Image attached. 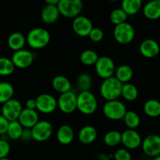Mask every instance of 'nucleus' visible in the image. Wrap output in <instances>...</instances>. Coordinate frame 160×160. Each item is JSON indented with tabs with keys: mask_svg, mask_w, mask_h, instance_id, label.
<instances>
[{
	"mask_svg": "<svg viewBox=\"0 0 160 160\" xmlns=\"http://www.w3.org/2000/svg\"><path fill=\"white\" fill-rule=\"evenodd\" d=\"M26 42L32 48L40 49L48 45L50 42V34L45 28H34L28 33Z\"/></svg>",
	"mask_w": 160,
	"mask_h": 160,
	"instance_id": "1",
	"label": "nucleus"
},
{
	"mask_svg": "<svg viewBox=\"0 0 160 160\" xmlns=\"http://www.w3.org/2000/svg\"><path fill=\"white\" fill-rule=\"evenodd\" d=\"M123 84L118 81L115 77L104 79L100 86L101 95L107 101L116 100L121 96Z\"/></svg>",
	"mask_w": 160,
	"mask_h": 160,
	"instance_id": "2",
	"label": "nucleus"
},
{
	"mask_svg": "<svg viewBox=\"0 0 160 160\" xmlns=\"http://www.w3.org/2000/svg\"><path fill=\"white\" fill-rule=\"evenodd\" d=\"M98 100L90 91L80 92L77 95V109L84 115H92L96 111Z\"/></svg>",
	"mask_w": 160,
	"mask_h": 160,
	"instance_id": "3",
	"label": "nucleus"
},
{
	"mask_svg": "<svg viewBox=\"0 0 160 160\" xmlns=\"http://www.w3.org/2000/svg\"><path fill=\"white\" fill-rule=\"evenodd\" d=\"M103 113L108 119L112 120H123L127 112V108L123 102L120 100L106 101L103 106Z\"/></svg>",
	"mask_w": 160,
	"mask_h": 160,
	"instance_id": "4",
	"label": "nucleus"
},
{
	"mask_svg": "<svg viewBox=\"0 0 160 160\" xmlns=\"http://www.w3.org/2000/svg\"><path fill=\"white\" fill-rule=\"evenodd\" d=\"M135 31L132 25L128 22L116 25L113 30V37L118 43L122 45L129 44L134 40Z\"/></svg>",
	"mask_w": 160,
	"mask_h": 160,
	"instance_id": "5",
	"label": "nucleus"
},
{
	"mask_svg": "<svg viewBox=\"0 0 160 160\" xmlns=\"http://www.w3.org/2000/svg\"><path fill=\"white\" fill-rule=\"evenodd\" d=\"M59 13L68 18L78 17L83 9V2L81 0H59L57 5Z\"/></svg>",
	"mask_w": 160,
	"mask_h": 160,
	"instance_id": "6",
	"label": "nucleus"
},
{
	"mask_svg": "<svg viewBox=\"0 0 160 160\" xmlns=\"http://www.w3.org/2000/svg\"><path fill=\"white\" fill-rule=\"evenodd\" d=\"M95 67L97 74L103 79L113 77L115 73V63L109 56H99Z\"/></svg>",
	"mask_w": 160,
	"mask_h": 160,
	"instance_id": "7",
	"label": "nucleus"
},
{
	"mask_svg": "<svg viewBox=\"0 0 160 160\" xmlns=\"http://www.w3.org/2000/svg\"><path fill=\"white\" fill-rule=\"evenodd\" d=\"M32 139L37 142H45L52 134L53 128L51 123L46 120L38 121L31 129Z\"/></svg>",
	"mask_w": 160,
	"mask_h": 160,
	"instance_id": "8",
	"label": "nucleus"
},
{
	"mask_svg": "<svg viewBox=\"0 0 160 160\" xmlns=\"http://www.w3.org/2000/svg\"><path fill=\"white\" fill-rule=\"evenodd\" d=\"M23 107L19 100L12 98L1 106V113L9 122L15 121L18 120V117L21 112Z\"/></svg>",
	"mask_w": 160,
	"mask_h": 160,
	"instance_id": "9",
	"label": "nucleus"
},
{
	"mask_svg": "<svg viewBox=\"0 0 160 160\" xmlns=\"http://www.w3.org/2000/svg\"><path fill=\"white\" fill-rule=\"evenodd\" d=\"M35 100L36 109L44 114L51 113L57 108V99L50 94H41L35 98Z\"/></svg>",
	"mask_w": 160,
	"mask_h": 160,
	"instance_id": "10",
	"label": "nucleus"
},
{
	"mask_svg": "<svg viewBox=\"0 0 160 160\" xmlns=\"http://www.w3.org/2000/svg\"><path fill=\"white\" fill-rule=\"evenodd\" d=\"M57 107L64 113L73 112L77 109V95L71 91L60 94L57 99Z\"/></svg>",
	"mask_w": 160,
	"mask_h": 160,
	"instance_id": "11",
	"label": "nucleus"
},
{
	"mask_svg": "<svg viewBox=\"0 0 160 160\" xmlns=\"http://www.w3.org/2000/svg\"><path fill=\"white\" fill-rule=\"evenodd\" d=\"M142 150L148 156L156 157L160 155V136L150 134L142 142Z\"/></svg>",
	"mask_w": 160,
	"mask_h": 160,
	"instance_id": "12",
	"label": "nucleus"
},
{
	"mask_svg": "<svg viewBox=\"0 0 160 160\" xmlns=\"http://www.w3.org/2000/svg\"><path fill=\"white\" fill-rule=\"evenodd\" d=\"M11 60L15 67L21 69L28 68L34 62V55L29 50L23 48L14 52Z\"/></svg>",
	"mask_w": 160,
	"mask_h": 160,
	"instance_id": "13",
	"label": "nucleus"
},
{
	"mask_svg": "<svg viewBox=\"0 0 160 160\" xmlns=\"http://www.w3.org/2000/svg\"><path fill=\"white\" fill-rule=\"evenodd\" d=\"M72 27H73V31L78 35L86 37V36H88L93 28V23L88 17L79 15L78 17L73 18Z\"/></svg>",
	"mask_w": 160,
	"mask_h": 160,
	"instance_id": "14",
	"label": "nucleus"
},
{
	"mask_svg": "<svg viewBox=\"0 0 160 160\" xmlns=\"http://www.w3.org/2000/svg\"><path fill=\"white\" fill-rule=\"evenodd\" d=\"M142 139L135 130L128 129L121 133V143L128 149H136L142 145Z\"/></svg>",
	"mask_w": 160,
	"mask_h": 160,
	"instance_id": "15",
	"label": "nucleus"
},
{
	"mask_svg": "<svg viewBox=\"0 0 160 160\" xmlns=\"http://www.w3.org/2000/svg\"><path fill=\"white\" fill-rule=\"evenodd\" d=\"M17 120L23 128L31 129L39 121V116L37 111L34 109L24 108L22 109Z\"/></svg>",
	"mask_w": 160,
	"mask_h": 160,
	"instance_id": "16",
	"label": "nucleus"
},
{
	"mask_svg": "<svg viewBox=\"0 0 160 160\" xmlns=\"http://www.w3.org/2000/svg\"><path fill=\"white\" fill-rule=\"evenodd\" d=\"M140 52L143 56L152 59L159 53L160 47L159 43L153 39H145L140 45Z\"/></svg>",
	"mask_w": 160,
	"mask_h": 160,
	"instance_id": "17",
	"label": "nucleus"
},
{
	"mask_svg": "<svg viewBox=\"0 0 160 160\" xmlns=\"http://www.w3.org/2000/svg\"><path fill=\"white\" fill-rule=\"evenodd\" d=\"M98 136L97 130L92 125L83 127L78 134V139L84 145H89L95 141Z\"/></svg>",
	"mask_w": 160,
	"mask_h": 160,
	"instance_id": "18",
	"label": "nucleus"
},
{
	"mask_svg": "<svg viewBox=\"0 0 160 160\" xmlns=\"http://www.w3.org/2000/svg\"><path fill=\"white\" fill-rule=\"evenodd\" d=\"M59 11L57 6L45 4L41 11V18L45 23H53L59 19Z\"/></svg>",
	"mask_w": 160,
	"mask_h": 160,
	"instance_id": "19",
	"label": "nucleus"
},
{
	"mask_svg": "<svg viewBox=\"0 0 160 160\" xmlns=\"http://www.w3.org/2000/svg\"><path fill=\"white\" fill-rule=\"evenodd\" d=\"M56 138L58 142L63 145H69L71 143L74 138V132L70 126L67 124L62 125L59 127L56 132Z\"/></svg>",
	"mask_w": 160,
	"mask_h": 160,
	"instance_id": "20",
	"label": "nucleus"
},
{
	"mask_svg": "<svg viewBox=\"0 0 160 160\" xmlns=\"http://www.w3.org/2000/svg\"><path fill=\"white\" fill-rule=\"evenodd\" d=\"M26 42V37L22 33L16 31L9 36L7 40L8 46L14 52L23 49Z\"/></svg>",
	"mask_w": 160,
	"mask_h": 160,
	"instance_id": "21",
	"label": "nucleus"
},
{
	"mask_svg": "<svg viewBox=\"0 0 160 160\" xmlns=\"http://www.w3.org/2000/svg\"><path fill=\"white\" fill-rule=\"evenodd\" d=\"M143 13L149 20L160 18V0H154L146 3L143 7Z\"/></svg>",
	"mask_w": 160,
	"mask_h": 160,
	"instance_id": "22",
	"label": "nucleus"
},
{
	"mask_svg": "<svg viewBox=\"0 0 160 160\" xmlns=\"http://www.w3.org/2000/svg\"><path fill=\"white\" fill-rule=\"evenodd\" d=\"M52 85L54 90L60 94L70 92L71 89V83L67 77L63 75H57L52 81Z\"/></svg>",
	"mask_w": 160,
	"mask_h": 160,
	"instance_id": "23",
	"label": "nucleus"
},
{
	"mask_svg": "<svg viewBox=\"0 0 160 160\" xmlns=\"http://www.w3.org/2000/svg\"><path fill=\"white\" fill-rule=\"evenodd\" d=\"M133 75L134 72L132 68L127 64L119 66L115 70V78L123 84L129 83V81L132 79Z\"/></svg>",
	"mask_w": 160,
	"mask_h": 160,
	"instance_id": "24",
	"label": "nucleus"
},
{
	"mask_svg": "<svg viewBox=\"0 0 160 160\" xmlns=\"http://www.w3.org/2000/svg\"><path fill=\"white\" fill-rule=\"evenodd\" d=\"M142 7L141 0H123L121 2V9L128 16L135 15Z\"/></svg>",
	"mask_w": 160,
	"mask_h": 160,
	"instance_id": "25",
	"label": "nucleus"
},
{
	"mask_svg": "<svg viewBox=\"0 0 160 160\" xmlns=\"http://www.w3.org/2000/svg\"><path fill=\"white\" fill-rule=\"evenodd\" d=\"M14 94L13 86L9 82H0V104H4L9 100L12 99Z\"/></svg>",
	"mask_w": 160,
	"mask_h": 160,
	"instance_id": "26",
	"label": "nucleus"
},
{
	"mask_svg": "<svg viewBox=\"0 0 160 160\" xmlns=\"http://www.w3.org/2000/svg\"><path fill=\"white\" fill-rule=\"evenodd\" d=\"M145 113L150 117H157L160 116V102L156 99H149L144 104Z\"/></svg>",
	"mask_w": 160,
	"mask_h": 160,
	"instance_id": "27",
	"label": "nucleus"
},
{
	"mask_svg": "<svg viewBox=\"0 0 160 160\" xmlns=\"http://www.w3.org/2000/svg\"><path fill=\"white\" fill-rule=\"evenodd\" d=\"M121 96H123V98L127 101H134L138 96V91L137 87L131 83L123 84L122 86Z\"/></svg>",
	"mask_w": 160,
	"mask_h": 160,
	"instance_id": "28",
	"label": "nucleus"
},
{
	"mask_svg": "<svg viewBox=\"0 0 160 160\" xmlns=\"http://www.w3.org/2000/svg\"><path fill=\"white\" fill-rule=\"evenodd\" d=\"M77 87L81 92L90 91L92 85V78L88 73H80L77 78Z\"/></svg>",
	"mask_w": 160,
	"mask_h": 160,
	"instance_id": "29",
	"label": "nucleus"
},
{
	"mask_svg": "<svg viewBox=\"0 0 160 160\" xmlns=\"http://www.w3.org/2000/svg\"><path fill=\"white\" fill-rule=\"evenodd\" d=\"M123 120L128 129L134 130L140 125L141 123V119L138 114L132 110L127 111Z\"/></svg>",
	"mask_w": 160,
	"mask_h": 160,
	"instance_id": "30",
	"label": "nucleus"
},
{
	"mask_svg": "<svg viewBox=\"0 0 160 160\" xmlns=\"http://www.w3.org/2000/svg\"><path fill=\"white\" fill-rule=\"evenodd\" d=\"M23 131V128L21 124L19 123L18 120H15V121L9 122L6 134L12 140H18L20 139Z\"/></svg>",
	"mask_w": 160,
	"mask_h": 160,
	"instance_id": "31",
	"label": "nucleus"
},
{
	"mask_svg": "<svg viewBox=\"0 0 160 160\" xmlns=\"http://www.w3.org/2000/svg\"><path fill=\"white\" fill-rule=\"evenodd\" d=\"M98 57L99 56L96 52L92 49H87L81 52L80 59L84 65L92 66L96 63Z\"/></svg>",
	"mask_w": 160,
	"mask_h": 160,
	"instance_id": "32",
	"label": "nucleus"
},
{
	"mask_svg": "<svg viewBox=\"0 0 160 160\" xmlns=\"http://www.w3.org/2000/svg\"><path fill=\"white\" fill-rule=\"evenodd\" d=\"M103 140L107 146H117L121 142V133L118 131H108L105 134Z\"/></svg>",
	"mask_w": 160,
	"mask_h": 160,
	"instance_id": "33",
	"label": "nucleus"
},
{
	"mask_svg": "<svg viewBox=\"0 0 160 160\" xmlns=\"http://www.w3.org/2000/svg\"><path fill=\"white\" fill-rule=\"evenodd\" d=\"M15 66L12 63L11 59L2 56L0 57V75L9 76L13 73Z\"/></svg>",
	"mask_w": 160,
	"mask_h": 160,
	"instance_id": "34",
	"label": "nucleus"
},
{
	"mask_svg": "<svg viewBox=\"0 0 160 160\" xmlns=\"http://www.w3.org/2000/svg\"><path fill=\"white\" fill-rule=\"evenodd\" d=\"M128 17V16L127 15L126 12L121 8H117V9H113L111 12L110 16H109V20L113 24L118 25L127 22Z\"/></svg>",
	"mask_w": 160,
	"mask_h": 160,
	"instance_id": "35",
	"label": "nucleus"
},
{
	"mask_svg": "<svg viewBox=\"0 0 160 160\" xmlns=\"http://www.w3.org/2000/svg\"><path fill=\"white\" fill-rule=\"evenodd\" d=\"M115 160H131V154L127 148H119L114 152Z\"/></svg>",
	"mask_w": 160,
	"mask_h": 160,
	"instance_id": "36",
	"label": "nucleus"
},
{
	"mask_svg": "<svg viewBox=\"0 0 160 160\" xmlns=\"http://www.w3.org/2000/svg\"><path fill=\"white\" fill-rule=\"evenodd\" d=\"M88 37L92 42H98L102 40L103 37H104V32L101 28H93L91 31L90 34H88Z\"/></svg>",
	"mask_w": 160,
	"mask_h": 160,
	"instance_id": "37",
	"label": "nucleus"
},
{
	"mask_svg": "<svg viewBox=\"0 0 160 160\" xmlns=\"http://www.w3.org/2000/svg\"><path fill=\"white\" fill-rule=\"evenodd\" d=\"M10 152V145L6 140L0 139V159L6 158Z\"/></svg>",
	"mask_w": 160,
	"mask_h": 160,
	"instance_id": "38",
	"label": "nucleus"
},
{
	"mask_svg": "<svg viewBox=\"0 0 160 160\" xmlns=\"http://www.w3.org/2000/svg\"><path fill=\"white\" fill-rule=\"evenodd\" d=\"M9 123V122L4 117L0 115V135L6 134Z\"/></svg>",
	"mask_w": 160,
	"mask_h": 160,
	"instance_id": "39",
	"label": "nucleus"
},
{
	"mask_svg": "<svg viewBox=\"0 0 160 160\" xmlns=\"http://www.w3.org/2000/svg\"><path fill=\"white\" fill-rule=\"evenodd\" d=\"M20 139H21L22 141H29L31 140V139H32L31 129H26V128H23V131L21 134V137H20Z\"/></svg>",
	"mask_w": 160,
	"mask_h": 160,
	"instance_id": "40",
	"label": "nucleus"
},
{
	"mask_svg": "<svg viewBox=\"0 0 160 160\" xmlns=\"http://www.w3.org/2000/svg\"><path fill=\"white\" fill-rule=\"evenodd\" d=\"M25 106H26L27 109L36 110V100L34 98H29L27 100Z\"/></svg>",
	"mask_w": 160,
	"mask_h": 160,
	"instance_id": "41",
	"label": "nucleus"
},
{
	"mask_svg": "<svg viewBox=\"0 0 160 160\" xmlns=\"http://www.w3.org/2000/svg\"><path fill=\"white\" fill-rule=\"evenodd\" d=\"M59 0H46L45 3L48 5H52V6H57Z\"/></svg>",
	"mask_w": 160,
	"mask_h": 160,
	"instance_id": "42",
	"label": "nucleus"
},
{
	"mask_svg": "<svg viewBox=\"0 0 160 160\" xmlns=\"http://www.w3.org/2000/svg\"><path fill=\"white\" fill-rule=\"evenodd\" d=\"M153 160H160V156H156V157L154 158V159H153Z\"/></svg>",
	"mask_w": 160,
	"mask_h": 160,
	"instance_id": "43",
	"label": "nucleus"
},
{
	"mask_svg": "<svg viewBox=\"0 0 160 160\" xmlns=\"http://www.w3.org/2000/svg\"><path fill=\"white\" fill-rule=\"evenodd\" d=\"M0 160H10V159H9V158L6 157V158H3V159H0Z\"/></svg>",
	"mask_w": 160,
	"mask_h": 160,
	"instance_id": "44",
	"label": "nucleus"
},
{
	"mask_svg": "<svg viewBox=\"0 0 160 160\" xmlns=\"http://www.w3.org/2000/svg\"><path fill=\"white\" fill-rule=\"evenodd\" d=\"M0 113H1V106H0Z\"/></svg>",
	"mask_w": 160,
	"mask_h": 160,
	"instance_id": "45",
	"label": "nucleus"
}]
</instances>
